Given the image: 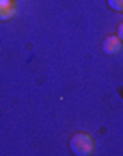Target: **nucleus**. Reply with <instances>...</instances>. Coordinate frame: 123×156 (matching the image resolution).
Here are the masks:
<instances>
[{"label":"nucleus","mask_w":123,"mask_h":156,"mask_svg":"<svg viewBox=\"0 0 123 156\" xmlns=\"http://www.w3.org/2000/svg\"><path fill=\"white\" fill-rule=\"evenodd\" d=\"M117 37H119V39H121V44H123V24H121V26H119V33H117Z\"/></svg>","instance_id":"obj_5"},{"label":"nucleus","mask_w":123,"mask_h":156,"mask_svg":"<svg viewBox=\"0 0 123 156\" xmlns=\"http://www.w3.org/2000/svg\"><path fill=\"white\" fill-rule=\"evenodd\" d=\"M108 5L114 11H123V0H108Z\"/></svg>","instance_id":"obj_4"},{"label":"nucleus","mask_w":123,"mask_h":156,"mask_svg":"<svg viewBox=\"0 0 123 156\" xmlns=\"http://www.w3.org/2000/svg\"><path fill=\"white\" fill-rule=\"evenodd\" d=\"M121 39L119 37H106V41H104V52L106 54H117L121 50Z\"/></svg>","instance_id":"obj_2"},{"label":"nucleus","mask_w":123,"mask_h":156,"mask_svg":"<svg viewBox=\"0 0 123 156\" xmlns=\"http://www.w3.org/2000/svg\"><path fill=\"white\" fill-rule=\"evenodd\" d=\"M69 147H71V152L76 156H89L93 152V139L89 134H84V132H78V134L71 136Z\"/></svg>","instance_id":"obj_1"},{"label":"nucleus","mask_w":123,"mask_h":156,"mask_svg":"<svg viewBox=\"0 0 123 156\" xmlns=\"http://www.w3.org/2000/svg\"><path fill=\"white\" fill-rule=\"evenodd\" d=\"M13 13H15V7H13V2L11 0H0V20H11L13 17Z\"/></svg>","instance_id":"obj_3"}]
</instances>
